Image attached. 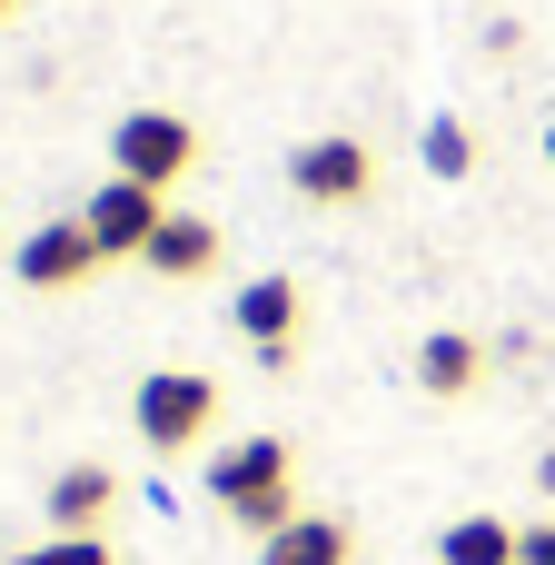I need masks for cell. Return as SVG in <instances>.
<instances>
[{
  "label": "cell",
  "instance_id": "obj_1",
  "mask_svg": "<svg viewBox=\"0 0 555 565\" xmlns=\"http://www.w3.org/2000/svg\"><path fill=\"white\" fill-rule=\"evenodd\" d=\"M209 497H218L248 536H278V526L298 516V467H288V447H278V437H238V447H218Z\"/></svg>",
  "mask_w": 555,
  "mask_h": 565
},
{
  "label": "cell",
  "instance_id": "obj_2",
  "mask_svg": "<svg viewBox=\"0 0 555 565\" xmlns=\"http://www.w3.org/2000/svg\"><path fill=\"white\" fill-rule=\"evenodd\" d=\"M189 159H199V129H189L179 109H129V119L109 129V179L169 189V179H189Z\"/></svg>",
  "mask_w": 555,
  "mask_h": 565
},
{
  "label": "cell",
  "instance_id": "obj_3",
  "mask_svg": "<svg viewBox=\"0 0 555 565\" xmlns=\"http://www.w3.org/2000/svg\"><path fill=\"white\" fill-rule=\"evenodd\" d=\"M139 437L159 447V457H179V447H199L209 427H218V377H199V367H159L149 387H139Z\"/></svg>",
  "mask_w": 555,
  "mask_h": 565
},
{
  "label": "cell",
  "instance_id": "obj_4",
  "mask_svg": "<svg viewBox=\"0 0 555 565\" xmlns=\"http://www.w3.org/2000/svg\"><path fill=\"white\" fill-rule=\"evenodd\" d=\"M159 189H139V179H99L89 189V209H79V228L99 238V258H149V238H159Z\"/></svg>",
  "mask_w": 555,
  "mask_h": 565
},
{
  "label": "cell",
  "instance_id": "obj_5",
  "mask_svg": "<svg viewBox=\"0 0 555 565\" xmlns=\"http://www.w3.org/2000/svg\"><path fill=\"white\" fill-rule=\"evenodd\" d=\"M288 179H298V199H318V209H357V199L377 189V159H367L357 139H308V149L288 159Z\"/></svg>",
  "mask_w": 555,
  "mask_h": 565
},
{
  "label": "cell",
  "instance_id": "obj_6",
  "mask_svg": "<svg viewBox=\"0 0 555 565\" xmlns=\"http://www.w3.org/2000/svg\"><path fill=\"white\" fill-rule=\"evenodd\" d=\"M10 268H20V288H79V278L99 268V238H89L79 218H50V228H30V238H20V258H10Z\"/></svg>",
  "mask_w": 555,
  "mask_h": 565
},
{
  "label": "cell",
  "instance_id": "obj_7",
  "mask_svg": "<svg viewBox=\"0 0 555 565\" xmlns=\"http://www.w3.org/2000/svg\"><path fill=\"white\" fill-rule=\"evenodd\" d=\"M238 338H248L268 367H288V348H298V288H288V278H248V288H238Z\"/></svg>",
  "mask_w": 555,
  "mask_h": 565
},
{
  "label": "cell",
  "instance_id": "obj_8",
  "mask_svg": "<svg viewBox=\"0 0 555 565\" xmlns=\"http://www.w3.org/2000/svg\"><path fill=\"white\" fill-rule=\"evenodd\" d=\"M109 507H119V477L109 467H60L50 477V536H99Z\"/></svg>",
  "mask_w": 555,
  "mask_h": 565
},
{
  "label": "cell",
  "instance_id": "obj_9",
  "mask_svg": "<svg viewBox=\"0 0 555 565\" xmlns=\"http://www.w3.org/2000/svg\"><path fill=\"white\" fill-rule=\"evenodd\" d=\"M417 387H427V397H477V387H487V348H477L467 328H437V338L417 348Z\"/></svg>",
  "mask_w": 555,
  "mask_h": 565
},
{
  "label": "cell",
  "instance_id": "obj_10",
  "mask_svg": "<svg viewBox=\"0 0 555 565\" xmlns=\"http://www.w3.org/2000/svg\"><path fill=\"white\" fill-rule=\"evenodd\" d=\"M149 268H159V278H209V268H218V218L169 209V218H159V238H149Z\"/></svg>",
  "mask_w": 555,
  "mask_h": 565
},
{
  "label": "cell",
  "instance_id": "obj_11",
  "mask_svg": "<svg viewBox=\"0 0 555 565\" xmlns=\"http://www.w3.org/2000/svg\"><path fill=\"white\" fill-rule=\"evenodd\" d=\"M516 556H526V536H516L506 516H487V507L437 536V565H516Z\"/></svg>",
  "mask_w": 555,
  "mask_h": 565
},
{
  "label": "cell",
  "instance_id": "obj_12",
  "mask_svg": "<svg viewBox=\"0 0 555 565\" xmlns=\"http://www.w3.org/2000/svg\"><path fill=\"white\" fill-rule=\"evenodd\" d=\"M258 565H348V526H338V516H288V526L258 546Z\"/></svg>",
  "mask_w": 555,
  "mask_h": 565
},
{
  "label": "cell",
  "instance_id": "obj_13",
  "mask_svg": "<svg viewBox=\"0 0 555 565\" xmlns=\"http://www.w3.org/2000/svg\"><path fill=\"white\" fill-rule=\"evenodd\" d=\"M427 169H437V179H467V169H477L467 119H427Z\"/></svg>",
  "mask_w": 555,
  "mask_h": 565
},
{
  "label": "cell",
  "instance_id": "obj_14",
  "mask_svg": "<svg viewBox=\"0 0 555 565\" xmlns=\"http://www.w3.org/2000/svg\"><path fill=\"white\" fill-rule=\"evenodd\" d=\"M10 565H109V546L99 536H50V546H30V556H10Z\"/></svg>",
  "mask_w": 555,
  "mask_h": 565
},
{
  "label": "cell",
  "instance_id": "obj_15",
  "mask_svg": "<svg viewBox=\"0 0 555 565\" xmlns=\"http://www.w3.org/2000/svg\"><path fill=\"white\" fill-rule=\"evenodd\" d=\"M516 565H555V516H546V526H526V556H516Z\"/></svg>",
  "mask_w": 555,
  "mask_h": 565
},
{
  "label": "cell",
  "instance_id": "obj_16",
  "mask_svg": "<svg viewBox=\"0 0 555 565\" xmlns=\"http://www.w3.org/2000/svg\"><path fill=\"white\" fill-rule=\"evenodd\" d=\"M536 487H546V507H555V457H546V467H536Z\"/></svg>",
  "mask_w": 555,
  "mask_h": 565
},
{
  "label": "cell",
  "instance_id": "obj_17",
  "mask_svg": "<svg viewBox=\"0 0 555 565\" xmlns=\"http://www.w3.org/2000/svg\"><path fill=\"white\" fill-rule=\"evenodd\" d=\"M546 159H555V119H546Z\"/></svg>",
  "mask_w": 555,
  "mask_h": 565
},
{
  "label": "cell",
  "instance_id": "obj_18",
  "mask_svg": "<svg viewBox=\"0 0 555 565\" xmlns=\"http://www.w3.org/2000/svg\"><path fill=\"white\" fill-rule=\"evenodd\" d=\"M0 10H10V0H0Z\"/></svg>",
  "mask_w": 555,
  "mask_h": 565
}]
</instances>
